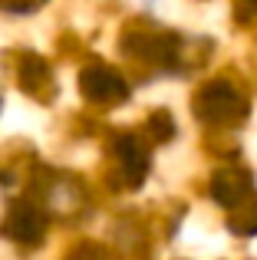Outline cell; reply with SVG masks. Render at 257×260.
<instances>
[{"instance_id": "6da1fadb", "label": "cell", "mask_w": 257, "mask_h": 260, "mask_svg": "<svg viewBox=\"0 0 257 260\" xmlns=\"http://www.w3.org/2000/svg\"><path fill=\"white\" fill-rule=\"evenodd\" d=\"M195 112L205 122H234L247 112V102L231 83H208L195 99Z\"/></svg>"}, {"instance_id": "7a4b0ae2", "label": "cell", "mask_w": 257, "mask_h": 260, "mask_svg": "<svg viewBox=\"0 0 257 260\" xmlns=\"http://www.w3.org/2000/svg\"><path fill=\"white\" fill-rule=\"evenodd\" d=\"M79 89L92 102H122L128 95L125 79L112 70H103V66H89L79 73Z\"/></svg>"}, {"instance_id": "3957f363", "label": "cell", "mask_w": 257, "mask_h": 260, "mask_svg": "<svg viewBox=\"0 0 257 260\" xmlns=\"http://www.w3.org/2000/svg\"><path fill=\"white\" fill-rule=\"evenodd\" d=\"M43 231H46L43 214H40L33 204H23V201L10 211L7 221H4V234L17 244H40L43 241Z\"/></svg>"}, {"instance_id": "277c9868", "label": "cell", "mask_w": 257, "mask_h": 260, "mask_svg": "<svg viewBox=\"0 0 257 260\" xmlns=\"http://www.w3.org/2000/svg\"><path fill=\"white\" fill-rule=\"evenodd\" d=\"M116 158L122 161V172L128 178V184H142V181H145L148 152L139 145L135 135H122V139H116Z\"/></svg>"}, {"instance_id": "5b68a950", "label": "cell", "mask_w": 257, "mask_h": 260, "mask_svg": "<svg viewBox=\"0 0 257 260\" xmlns=\"http://www.w3.org/2000/svg\"><path fill=\"white\" fill-rule=\"evenodd\" d=\"M211 194L218 204H224V208H234V204H241L247 194H251V178L244 172H218L211 181Z\"/></svg>"}, {"instance_id": "8992f818", "label": "cell", "mask_w": 257, "mask_h": 260, "mask_svg": "<svg viewBox=\"0 0 257 260\" xmlns=\"http://www.w3.org/2000/svg\"><path fill=\"white\" fill-rule=\"evenodd\" d=\"M228 228H231L234 234H241V237L257 234V198L247 194L241 204H234L231 217H228Z\"/></svg>"}, {"instance_id": "52a82bcc", "label": "cell", "mask_w": 257, "mask_h": 260, "mask_svg": "<svg viewBox=\"0 0 257 260\" xmlns=\"http://www.w3.org/2000/svg\"><path fill=\"white\" fill-rule=\"evenodd\" d=\"M148 132H152V139L155 142H168L175 135V122H172V115L168 112H152V119H148Z\"/></svg>"}, {"instance_id": "ba28073f", "label": "cell", "mask_w": 257, "mask_h": 260, "mask_svg": "<svg viewBox=\"0 0 257 260\" xmlns=\"http://www.w3.org/2000/svg\"><path fill=\"white\" fill-rule=\"evenodd\" d=\"M238 13H241V17H254V13H257V0H241Z\"/></svg>"}]
</instances>
